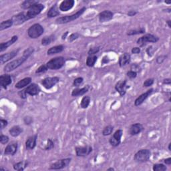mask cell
I'll list each match as a JSON object with an SVG mask.
<instances>
[{
  "label": "cell",
  "instance_id": "1",
  "mask_svg": "<svg viewBox=\"0 0 171 171\" xmlns=\"http://www.w3.org/2000/svg\"><path fill=\"white\" fill-rule=\"evenodd\" d=\"M34 52V49L33 48H29L26 50L23 53V56L20 58L13 60L11 62L8 63V64H6L4 67V72H12L13 70L18 68V67L22 66L23 63H24L29 57L31 56L32 53Z\"/></svg>",
  "mask_w": 171,
  "mask_h": 171
},
{
  "label": "cell",
  "instance_id": "2",
  "mask_svg": "<svg viewBox=\"0 0 171 171\" xmlns=\"http://www.w3.org/2000/svg\"><path fill=\"white\" fill-rule=\"evenodd\" d=\"M86 10V7H83L82 8L79 9L78 12H76L75 13H74L72 15H66L63 17H60V18H57L56 19V23L57 24H64V23H67L69 22H71L72 21L79 18L81 16L84 12Z\"/></svg>",
  "mask_w": 171,
  "mask_h": 171
},
{
  "label": "cell",
  "instance_id": "3",
  "mask_svg": "<svg viewBox=\"0 0 171 171\" xmlns=\"http://www.w3.org/2000/svg\"><path fill=\"white\" fill-rule=\"evenodd\" d=\"M65 62V59L63 57L59 56L51 59L46 63V65L48 67V70H57L62 68L64 66Z\"/></svg>",
  "mask_w": 171,
  "mask_h": 171
},
{
  "label": "cell",
  "instance_id": "4",
  "mask_svg": "<svg viewBox=\"0 0 171 171\" xmlns=\"http://www.w3.org/2000/svg\"><path fill=\"white\" fill-rule=\"evenodd\" d=\"M43 32H44V29L39 23H34L32 26H30L28 29V35L32 39L39 38L43 34Z\"/></svg>",
  "mask_w": 171,
  "mask_h": 171
},
{
  "label": "cell",
  "instance_id": "5",
  "mask_svg": "<svg viewBox=\"0 0 171 171\" xmlns=\"http://www.w3.org/2000/svg\"><path fill=\"white\" fill-rule=\"evenodd\" d=\"M159 40L158 37L151 34V33H146V34L144 35L143 36L140 37L138 39H137L136 43L140 47L145 46L146 43H156Z\"/></svg>",
  "mask_w": 171,
  "mask_h": 171
},
{
  "label": "cell",
  "instance_id": "6",
  "mask_svg": "<svg viewBox=\"0 0 171 171\" xmlns=\"http://www.w3.org/2000/svg\"><path fill=\"white\" fill-rule=\"evenodd\" d=\"M150 156H151V152L149 149H141L135 154L134 159L135 161L139 162H146L149 161Z\"/></svg>",
  "mask_w": 171,
  "mask_h": 171
},
{
  "label": "cell",
  "instance_id": "7",
  "mask_svg": "<svg viewBox=\"0 0 171 171\" xmlns=\"http://www.w3.org/2000/svg\"><path fill=\"white\" fill-rule=\"evenodd\" d=\"M45 8V6L42 3H38L33 5L31 8L28 9V11L26 13V16L28 18V19H30L32 18H34L37 15H38L41 13L43 9Z\"/></svg>",
  "mask_w": 171,
  "mask_h": 171
},
{
  "label": "cell",
  "instance_id": "8",
  "mask_svg": "<svg viewBox=\"0 0 171 171\" xmlns=\"http://www.w3.org/2000/svg\"><path fill=\"white\" fill-rule=\"evenodd\" d=\"M71 159L68 158V159H63L59 160L58 161H56V162L52 163V165H50V170H60L63 169L64 168H66L68 166L70 162H71Z\"/></svg>",
  "mask_w": 171,
  "mask_h": 171
},
{
  "label": "cell",
  "instance_id": "9",
  "mask_svg": "<svg viewBox=\"0 0 171 171\" xmlns=\"http://www.w3.org/2000/svg\"><path fill=\"white\" fill-rule=\"evenodd\" d=\"M59 82H60V78L58 77L57 76L48 77V78L43 79L42 80L41 84L46 89L50 90L53 88L54 86H56Z\"/></svg>",
  "mask_w": 171,
  "mask_h": 171
},
{
  "label": "cell",
  "instance_id": "10",
  "mask_svg": "<svg viewBox=\"0 0 171 171\" xmlns=\"http://www.w3.org/2000/svg\"><path fill=\"white\" fill-rule=\"evenodd\" d=\"M123 135V131L121 129L117 130L113 134V135L110 137L109 139V143L110 145L113 147H117L120 145L121 142V138Z\"/></svg>",
  "mask_w": 171,
  "mask_h": 171
},
{
  "label": "cell",
  "instance_id": "11",
  "mask_svg": "<svg viewBox=\"0 0 171 171\" xmlns=\"http://www.w3.org/2000/svg\"><path fill=\"white\" fill-rule=\"evenodd\" d=\"M76 155L78 157H86L92 152V147L86 145L84 146H76L75 148Z\"/></svg>",
  "mask_w": 171,
  "mask_h": 171
},
{
  "label": "cell",
  "instance_id": "12",
  "mask_svg": "<svg viewBox=\"0 0 171 171\" xmlns=\"http://www.w3.org/2000/svg\"><path fill=\"white\" fill-rule=\"evenodd\" d=\"M129 88V86L127 84L126 80H120L116 84L115 90L119 93L120 96H124L126 93V90Z\"/></svg>",
  "mask_w": 171,
  "mask_h": 171
},
{
  "label": "cell",
  "instance_id": "13",
  "mask_svg": "<svg viewBox=\"0 0 171 171\" xmlns=\"http://www.w3.org/2000/svg\"><path fill=\"white\" fill-rule=\"evenodd\" d=\"M24 91L27 94H29L32 96H34L39 94V92H41V89H40L39 86L38 84H36L35 83H33L27 86V88L24 90Z\"/></svg>",
  "mask_w": 171,
  "mask_h": 171
},
{
  "label": "cell",
  "instance_id": "14",
  "mask_svg": "<svg viewBox=\"0 0 171 171\" xmlns=\"http://www.w3.org/2000/svg\"><path fill=\"white\" fill-rule=\"evenodd\" d=\"M12 20L13 21V25L15 26H19L21 25L22 23L28 21V18L26 16V13L22 12L19 13L17 15H13L12 18Z\"/></svg>",
  "mask_w": 171,
  "mask_h": 171
},
{
  "label": "cell",
  "instance_id": "15",
  "mask_svg": "<svg viewBox=\"0 0 171 171\" xmlns=\"http://www.w3.org/2000/svg\"><path fill=\"white\" fill-rule=\"evenodd\" d=\"M19 51V49H18L16 50H13V51H12L8 53H6L5 54H2L0 56V63L2 64H3L6 62H8L9 60H11L12 59L14 58L15 57L18 55V53Z\"/></svg>",
  "mask_w": 171,
  "mask_h": 171
},
{
  "label": "cell",
  "instance_id": "16",
  "mask_svg": "<svg viewBox=\"0 0 171 171\" xmlns=\"http://www.w3.org/2000/svg\"><path fill=\"white\" fill-rule=\"evenodd\" d=\"M18 142H12L11 143H9V145H8V146L5 147L4 155L8 156L15 155L17 151H18Z\"/></svg>",
  "mask_w": 171,
  "mask_h": 171
},
{
  "label": "cell",
  "instance_id": "17",
  "mask_svg": "<svg viewBox=\"0 0 171 171\" xmlns=\"http://www.w3.org/2000/svg\"><path fill=\"white\" fill-rule=\"evenodd\" d=\"M114 13L110 10H104L98 14V19L100 22H106L113 18Z\"/></svg>",
  "mask_w": 171,
  "mask_h": 171
},
{
  "label": "cell",
  "instance_id": "18",
  "mask_svg": "<svg viewBox=\"0 0 171 171\" xmlns=\"http://www.w3.org/2000/svg\"><path fill=\"white\" fill-rule=\"evenodd\" d=\"M153 88H150V90H147V91L145 93H143L141 95H140L138 98H137L136 100H135V105L136 106H139L140 105H141L145 101V100L147 99V98L153 92Z\"/></svg>",
  "mask_w": 171,
  "mask_h": 171
},
{
  "label": "cell",
  "instance_id": "19",
  "mask_svg": "<svg viewBox=\"0 0 171 171\" xmlns=\"http://www.w3.org/2000/svg\"><path fill=\"white\" fill-rule=\"evenodd\" d=\"M38 135H32L29 136L26 141V148L27 150H31L35 148L37 145Z\"/></svg>",
  "mask_w": 171,
  "mask_h": 171
},
{
  "label": "cell",
  "instance_id": "20",
  "mask_svg": "<svg viewBox=\"0 0 171 171\" xmlns=\"http://www.w3.org/2000/svg\"><path fill=\"white\" fill-rule=\"evenodd\" d=\"M144 130V126L140 123H136L131 125L129 128V134L131 136H136L139 135Z\"/></svg>",
  "mask_w": 171,
  "mask_h": 171
},
{
  "label": "cell",
  "instance_id": "21",
  "mask_svg": "<svg viewBox=\"0 0 171 171\" xmlns=\"http://www.w3.org/2000/svg\"><path fill=\"white\" fill-rule=\"evenodd\" d=\"M74 0H64L59 5V9L62 12H68L74 5Z\"/></svg>",
  "mask_w": 171,
  "mask_h": 171
},
{
  "label": "cell",
  "instance_id": "22",
  "mask_svg": "<svg viewBox=\"0 0 171 171\" xmlns=\"http://www.w3.org/2000/svg\"><path fill=\"white\" fill-rule=\"evenodd\" d=\"M12 82V77L9 74H3L0 76V86L2 88L6 89L7 87Z\"/></svg>",
  "mask_w": 171,
  "mask_h": 171
},
{
  "label": "cell",
  "instance_id": "23",
  "mask_svg": "<svg viewBox=\"0 0 171 171\" xmlns=\"http://www.w3.org/2000/svg\"><path fill=\"white\" fill-rule=\"evenodd\" d=\"M131 60V56L128 53H125L120 56L118 60V64L120 67H124L128 64Z\"/></svg>",
  "mask_w": 171,
  "mask_h": 171
},
{
  "label": "cell",
  "instance_id": "24",
  "mask_svg": "<svg viewBox=\"0 0 171 171\" xmlns=\"http://www.w3.org/2000/svg\"><path fill=\"white\" fill-rule=\"evenodd\" d=\"M18 39V36H13L11 38V39L8 40V42L1 43V44H0V52H3V51H5V50L8 48H9L10 46H12L15 42H17V40Z\"/></svg>",
  "mask_w": 171,
  "mask_h": 171
},
{
  "label": "cell",
  "instance_id": "25",
  "mask_svg": "<svg viewBox=\"0 0 171 171\" xmlns=\"http://www.w3.org/2000/svg\"><path fill=\"white\" fill-rule=\"evenodd\" d=\"M31 82L32 78H30V77H27V78L19 80L18 83H16L15 87L17 89H22L25 88L27 86H29L30 84H31Z\"/></svg>",
  "mask_w": 171,
  "mask_h": 171
},
{
  "label": "cell",
  "instance_id": "26",
  "mask_svg": "<svg viewBox=\"0 0 171 171\" xmlns=\"http://www.w3.org/2000/svg\"><path fill=\"white\" fill-rule=\"evenodd\" d=\"M59 15H60L59 8L58 6L57 5V3L52 5L48 10V13H47V16H48V18H54V17L58 16Z\"/></svg>",
  "mask_w": 171,
  "mask_h": 171
},
{
  "label": "cell",
  "instance_id": "27",
  "mask_svg": "<svg viewBox=\"0 0 171 171\" xmlns=\"http://www.w3.org/2000/svg\"><path fill=\"white\" fill-rule=\"evenodd\" d=\"M89 88H90L89 86H86L82 88H76L74 90H73V91L72 92V96L73 97H77V96L84 95L86 93L88 92Z\"/></svg>",
  "mask_w": 171,
  "mask_h": 171
},
{
  "label": "cell",
  "instance_id": "28",
  "mask_svg": "<svg viewBox=\"0 0 171 171\" xmlns=\"http://www.w3.org/2000/svg\"><path fill=\"white\" fill-rule=\"evenodd\" d=\"M63 50H64V46H63V45L56 46H53V47H52V48H50L48 50V52H47V53H48V55H50V56L56 54V53L62 52L63 51Z\"/></svg>",
  "mask_w": 171,
  "mask_h": 171
},
{
  "label": "cell",
  "instance_id": "29",
  "mask_svg": "<svg viewBox=\"0 0 171 171\" xmlns=\"http://www.w3.org/2000/svg\"><path fill=\"white\" fill-rule=\"evenodd\" d=\"M23 132V129L19 126H13L12 127V128H10L9 130V133L10 135L13 137H17L21 135Z\"/></svg>",
  "mask_w": 171,
  "mask_h": 171
},
{
  "label": "cell",
  "instance_id": "30",
  "mask_svg": "<svg viewBox=\"0 0 171 171\" xmlns=\"http://www.w3.org/2000/svg\"><path fill=\"white\" fill-rule=\"evenodd\" d=\"M38 3H39V2L35 1V0H26V1L22 3L20 7H21V8L23 9H29L31 8L33 5H34Z\"/></svg>",
  "mask_w": 171,
  "mask_h": 171
},
{
  "label": "cell",
  "instance_id": "31",
  "mask_svg": "<svg viewBox=\"0 0 171 171\" xmlns=\"http://www.w3.org/2000/svg\"><path fill=\"white\" fill-rule=\"evenodd\" d=\"M28 165V162L24 160V161H20L19 162H17L13 165V169L18 171H23Z\"/></svg>",
  "mask_w": 171,
  "mask_h": 171
},
{
  "label": "cell",
  "instance_id": "32",
  "mask_svg": "<svg viewBox=\"0 0 171 171\" xmlns=\"http://www.w3.org/2000/svg\"><path fill=\"white\" fill-rule=\"evenodd\" d=\"M56 39L55 35H50L49 36H46L42 39V46H48L52 42H54Z\"/></svg>",
  "mask_w": 171,
  "mask_h": 171
},
{
  "label": "cell",
  "instance_id": "33",
  "mask_svg": "<svg viewBox=\"0 0 171 171\" xmlns=\"http://www.w3.org/2000/svg\"><path fill=\"white\" fill-rule=\"evenodd\" d=\"M13 25V23L12 19L3 21L0 23V31H3V30H4L5 29L11 28Z\"/></svg>",
  "mask_w": 171,
  "mask_h": 171
},
{
  "label": "cell",
  "instance_id": "34",
  "mask_svg": "<svg viewBox=\"0 0 171 171\" xmlns=\"http://www.w3.org/2000/svg\"><path fill=\"white\" fill-rule=\"evenodd\" d=\"M97 59H98V57L96 55L93 56H89L88 58L86 59V66L88 67H93L95 65V63L97 61Z\"/></svg>",
  "mask_w": 171,
  "mask_h": 171
},
{
  "label": "cell",
  "instance_id": "35",
  "mask_svg": "<svg viewBox=\"0 0 171 171\" xmlns=\"http://www.w3.org/2000/svg\"><path fill=\"white\" fill-rule=\"evenodd\" d=\"M145 28H140L139 29H131L127 33L128 36H135V35H139V34H142V33H145Z\"/></svg>",
  "mask_w": 171,
  "mask_h": 171
},
{
  "label": "cell",
  "instance_id": "36",
  "mask_svg": "<svg viewBox=\"0 0 171 171\" xmlns=\"http://www.w3.org/2000/svg\"><path fill=\"white\" fill-rule=\"evenodd\" d=\"M90 100H91V98H90V97L89 96H84L82 99L81 104H80V105H81V108H84V109H86L88 108V106L90 105Z\"/></svg>",
  "mask_w": 171,
  "mask_h": 171
},
{
  "label": "cell",
  "instance_id": "37",
  "mask_svg": "<svg viewBox=\"0 0 171 171\" xmlns=\"http://www.w3.org/2000/svg\"><path fill=\"white\" fill-rule=\"evenodd\" d=\"M113 131H114V126H112L111 125H109V126H106L105 128L103 129L102 134L103 136H109L111 135V134L113 132Z\"/></svg>",
  "mask_w": 171,
  "mask_h": 171
},
{
  "label": "cell",
  "instance_id": "38",
  "mask_svg": "<svg viewBox=\"0 0 171 171\" xmlns=\"http://www.w3.org/2000/svg\"><path fill=\"white\" fill-rule=\"evenodd\" d=\"M152 169L154 171H165L166 170L167 168L165 165H163V164L158 163V164H155V165H153Z\"/></svg>",
  "mask_w": 171,
  "mask_h": 171
},
{
  "label": "cell",
  "instance_id": "39",
  "mask_svg": "<svg viewBox=\"0 0 171 171\" xmlns=\"http://www.w3.org/2000/svg\"><path fill=\"white\" fill-rule=\"evenodd\" d=\"M84 81V78L82 77H78V78H76L73 82V86L74 87H79L82 84Z\"/></svg>",
  "mask_w": 171,
  "mask_h": 171
},
{
  "label": "cell",
  "instance_id": "40",
  "mask_svg": "<svg viewBox=\"0 0 171 171\" xmlns=\"http://www.w3.org/2000/svg\"><path fill=\"white\" fill-rule=\"evenodd\" d=\"M54 148V143L52 141V139H49L48 140V142H47V145L45 146L44 150H50Z\"/></svg>",
  "mask_w": 171,
  "mask_h": 171
},
{
  "label": "cell",
  "instance_id": "41",
  "mask_svg": "<svg viewBox=\"0 0 171 171\" xmlns=\"http://www.w3.org/2000/svg\"><path fill=\"white\" fill-rule=\"evenodd\" d=\"M100 50V48L99 46H98V47H94V48H90V49L89 50V51H88V55H89V56L95 55L96 53L99 52Z\"/></svg>",
  "mask_w": 171,
  "mask_h": 171
},
{
  "label": "cell",
  "instance_id": "42",
  "mask_svg": "<svg viewBox=\"0 0 171 171\" xmlns=\"http://www.w3.org/2000/svg\"><path fill=\"white\" fill-rule=\"evenodd\" d=\"M48 67L46 66V64H43V65H42V66H40L39 68L37 69V70L36 71V74H40V73H44L48 71Z\"/></svg>",
  "mask_w": 171,
  "mask_h": 171
},
{
  "label": "cell",
  "instance_id": "43",
  "mask_svg": "<svg viewBox=\"0 0 171 171\" xmlns=\"http://www.w3.org/2000/svg\"><path fill=\"white\" fill-rule=\"evenodd\" d=\"M9 137L6 135H2L0 136V142L2 143V145H5L9 142Z\"/></svg>",
  "mask_w": 171,
  "mask_h": 171
},
{
  "label": "cell",
  "instance_id": "44",
  "mask_svg": "<svg viewBox=\"0 0 171 171\" xmlns=\"http://www.w3.org/2000/svg\"><path fill=\"white\" fill-rule=\"evenodd\" d=\"M80 37V34L78 33H73L69 37V42H72L74 40L77 39Z\"/></svg>",
  "mask_w": 171,
  "mask_h": 171
},
{
  "label": "cell",
  "instance_id": "45",
  "mask_svg": "<svg viewBox=\"0 0 171 171\" xmlns=\"http://www.w3.org/2000/svg\"><path fill=\"white\" fill-rule=\"evenodd\" d=\"M126 74L127 76H128L130 79H135L137 76V72L132 71V70H130V71L127 72Z\"/></svg>",
  "mask_w": 171,
  "mask_h": 171
},
{
  "label": "cell",
  "instance_id": "46",
  "mask_svg": "<svg viewBox=\"0 0 171 171\" xmlns=\"http://www.w3.org/2000/svg\"><path fill=\"white\" fill-rule=\"evenodd\" d=\"M130 70H132V71H135L136 72H139L141 70V68L139 64H136V63H133L131 65L130 67Z\"/></svg>",
  "mask_w": 171,
  "mask_h": 171
},
{
  "label": "cell",
  "instance_id": "47",
  "mask_svg": "<svg viewBox=\"0 0 171 171\" xmlns=\"http://www.w3.org/2000/svg\"><path fill=\"white\" fill-rule=\"evenodd\" d=\"M154 84V79L153 78H149L147 79L146 81L143 83L144 87H150L152 86Z\"/></svg>",
  "mask_w": 171,
  "mask_h": 171
},
{
  "label": "cell",
  "instance_id": "48",
  "mask_svg": "<svg viewBox=\"0 0 171 171\" xmlns=\"http://www.w3.org/2000/svg\"><path fill=\"white\" fill-rule=\"evenodd\" d=\"M8 120L2 118L0 120V128H1V130H3L5 127L8 126Z\"/></svg>",
  "mask_w": 171,
  "mask_h": 171
},
{
  "label": "cell",
  "instance_id": "49",
  "mask_svg": "<svg viewBox=\"0 0 171 171\" xmlns=\"http://www.w3.org/2000/svg\"><path fill=\"white\" fill-rule=\"evenodd\" d=\"M23 122L26 124V125H31L33 122V119L32 117H29V116H26L24 118H23Z\"/></svg>",
  "mask_w": 171,
  "mask_h": 171
},
{
  "label": "cell",
  "instance_id": "50",
  "mask_svg": "<svg viewBox=\"0 0 171 171\" xmlns=\"http://www.w3.org/2000/svg\"><path fill=\"white\" fill-rule=\"evenodd\" d=\"M166 58V56H165V55L160 56H159L158 58H156V61L157 63H159V64H160V63H162L164 61H165Z\"/></svg>",
  "mask_w": 171,
  "mask_h": 171
},
{
  "label": "cell",
  "instance_id": "51",
  "mask_svg": "<svg viewBox=\"0 0 171 171\" xmlns=\"http://www.w3.org/2000/svg\"><path fill=\"white\" fill-rule=\"evenodd\" d=\"M146 53H147V54H148L149 56L150 57H152L153 56V53H154V48H153V47L152 46H150L148 48L146 49Z\"/></svg>",
  "mask_w": 171,
  "mask_h": 171
},
{
  "label": "cell",
  "instance_id": "52",
  "mask_svg": "<svg viewBox=\"0 0 171 171\" xmlns=\"http://www.w3.org/2000/svg\"><path fill=\"white\" fill-rule=\"evenodd\" d=\"M18 94L20 96V98L22 99H26L27 98V94L25 92L24 90H22V91L19 92Z\"/></svg>",
  "mask_w": 171,
  "mask_h": 171
},
{
  "label": "cell",
  "instance_id": "53",
  "mask_svg": "<svg viewBox=\"0 0 171 171\" xmlns=\"http://www.w3.org/2000/svg\"><path fill=\"white\" fill-rule=\"evenodd\" d=\"M131 52L134 54H138L140 52V48L139 47H135V48H133L131 50Z\"/></svg>",
  "mask_w": 171,
  "mask_h": 171
},
{
  "label": "cell",
  "instance_id": "54",
  "mask_svg": "<svg viewBox=\"0 0 171 171\" xmlns=\"http://www.w3.org/2000/svg\"><path fill=\"white\" fill-rule=\"evenodd\" d=\"M137 13L138 12H137L136 11H135V10H130V11H129L128 12V13H127V15L130 17H132V16H135V15H136Z\"/></svg>",
  "mask_w": 171,
  "mask_h": 171
},
{
  "label": "cell",
  "instance_id": "55",
  "mask_svg": "<svg viewBox=\"0 0 171 171\" xmlns=\"http://www.w3.org/2000/svg\"><path fill=\"white\" fill-rule=\"evenodd\" d=\"M163 84H168V85H170V84H171V80L170 78H166V79H165L163 80Z\"/></svg>",
  "mask_w": 171,
  "mask_h": 171
},
{
  "label": "cell",
  "instance_id": "56",
  "mask_svg": "<svg viewBox=\"0 0 171 171\" xmlns=\"http://www.w3.org/2000/svg\"><path fill=\"white\" fill-rule=\"evenodd\" d=\"M164 162H165L167 165H171V158H168L164 160Z\"/></svg>",
  "mask_w": 171,
  "mask_h": 171
},
{
  "label": "cell",
  "instance_id": "57",
  "mask_svg": "<svg viewBox=\"0 0 171 171\" xmlns=\"http://www.w3.org/2000/svg\"><path fill=\"white\" fill-rule=\"evenodd\" d=\"M68 35V32H65V33H63L62 36V39H66V38H67V36Z\"/></svg>",
  "mask_w": 171,
  "mask_h": 171
},
{
  "label": "cell",
  "instance_id": "58",
  "mask_svg": "<svg viewBox=\"0 0 171 171\" xmlns=\"http://www.w3.org/2000/svg\"><path fill=\"white\" fill-rule=\"evenodd\" d=\"M170 20H168V21H166V23L168 24V26L169 28H171V25H170Z\"/></svg>",
  "mask_w": 171,
  "mask_h": 171
},
{
  "label": "cell",
  "instance_id": "59",
  "mask_svg": "<svg viewBox=\"0 0 171 171\" xmlns=\"http://www.w3.org/2000/svg\"><path fill=\"white\" fill-rule=\"evenodd\" d=\"M107 170L109 171V170H115V169H113V168H109L107 169Z\"/></svg>",
  "mask_w": 171,
  "mask_h": 171
},
{
  "label": "cell",
  "instance_id": "60",
  "mask_svg": "<svg viewBox=\"0 0 171 171\" xmlns=\"http://www.w3.org/2000/svg\"><path fill=\"white\" fill-rule=\"evenodd\" d=\"M170 146H171V143H169V150H171V149H170Z\"/></svg>",
  "mask_w": 171,
  "mask_h": 171
},
{
  "label": "cell",
  "instance_id": "61",
  "mask_svg": "<svg viewBox=\"0 0 171 171\" xmlns=\"http://www.w3.org/2000/svg\"><path fill=\"white\" fill-rule=\"evenodd\" d=\"M166 3H167V4H170L171 3V2H165Z\"/></svg>",
  "mask_w": 171,
  "mask_h": 171
}]
</instances>
